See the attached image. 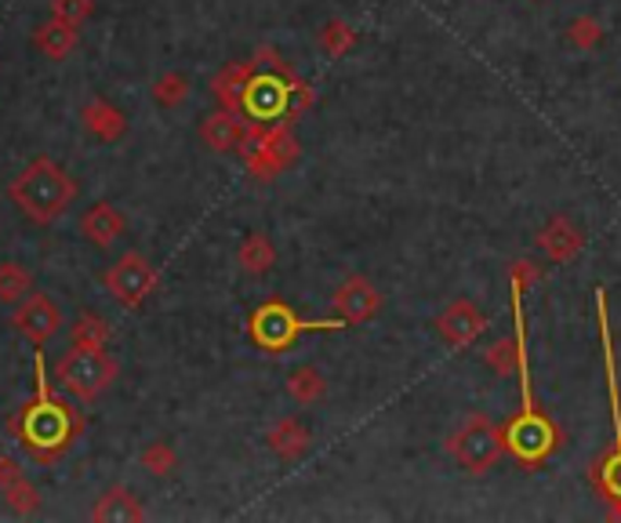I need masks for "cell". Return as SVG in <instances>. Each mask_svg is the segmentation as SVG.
<instances>
[{"label":"cell","mask_w":621,"mask_h":523,"mask_svg":"<svg viewBox=\"0 0 621 523\" xmlns=\"http://www.w3.org/2000/svg\"><path fill=\"white\" fill-rule=\"evenodd\" d=\"M8 429L19 440L22 451L29 454V462L37 465H54L59 458L70 454L76 436L84 433V414L70 400L51 392L40 353H37V397L22 403V411L8 422Z\"/></svg>","instance_id":"obj_1"},{"label":"cell","mask_w":621,"mask_h":523,"mask_svg":"<svg viewBox=\"0 0 621 523\" xmlns=\"http://www.w3.org/2000/svg\"><path fill=\"white\" fill-rule=\"evenodd\" d=\"M11 204L29 218L33 226H51L70 211L81 185L62 163L51 157H37L11 179Z\"/></svg>","instance_id":"obj_2"},{"label":"cell","mask_w":621,"mask_h":523,"mask_svg":"<svg viewBox=\"0 0 621 523\" xmlns=\"http://www.w3.org/2000/svg\"><path fill=\"white\" fill-rule=\"evenodd\" d=\"M516 378H520V411L512 414L501 429V440H506V451L516 458L523 469H538L556 454L563 433L549 414H545L538 403H534V386H531V356L523 353L516 364Z\"/></svg>","instance_id":"obj_3"},{"label":"cell","mask_w":621,"mask_h":523,"mask_svg":"<svg viewBox=\"0 0 621 523\" xmlns=\"http://www.w3.org/2000/svg\"><path fill=\"white\" fill-rule=\"evenodd\" d=\"M313 106V87L291 73V65L269 70V65H255L251 81L240 95V113L255 124H272V120H291Z\"/></svg>","instance_id":"obj_4"},{"label":"cell","mask_w":621,"mask_h":523,"mask_svg":"<svg viewBox=\"0 0 621 523\" xmlns=\"http://www.w3.org/2000/svg\"><path fill=\"white\" fill-rule=\"evenodd\" d=\"M596 313H599V338H604V370H607V397H610V422H614V443L610 451L593 465V487L604 495L610 512L621 520V389L614 370V342H610V320H607V291L596 288Z\"/></svg>","instance_id":"obj_5"},{"label":"cell","mask_w":621,"mask_h":523,"mask_svg":"<svg viewBox=\"0 0 621 523\" xmlns=\"http://www.w3.org/2000/svg\"><path fill=\"white\" fill-rule=\"evenodd\" d=\"M345 320H302L299 313L291 309L288 302L280 299H269L261 302L255 313H251V324H247V335L251 342H255L258 349H266V353H288V349L299 342L302 335L309 331H342Z\"/></svg>","instance_id":"obj_6"},{"label":"cell","mask_w":621,"mask_h":523,"mask_svg":"<svg viewBox=\"0 0 621 523\" xmlns=\"http://www.w3.org/2000/svg\"><path fill=\"white\" fill-rule=\"evenodd\" d=\"M117 378H120V364L106 349H70L54 364V381L81 403L98 400Z\"/></svg>","instance_id":"obj_7"},{"label":"cell","mask_w":621,"mask_h":523,"mask_svg":"<svg viewBox=\"0 0 621 523\" xmlns=\"http://www.w3.org/2000/svg\"><path fill=\"white\" fill-rule=\"evenodd\" d=\"M447 454H451L465 473L479 476V473H490V469L501 462L506 440H501V429L487 414H468V418L447 436Z\"/></svg>","instance_id":"obj_8"},{"label":"cell","mask_w":621,"mask_h":523,"mask_svg":"<svg viewBox=\"0 0 621 523\" xmlns=\"http://www.w3.org/2000/svg\"><path fill=\"white\" fill-rule=\"evenodd\" d=\"M157 283H160L157 266H153L142 251H124V255L102 272L106 294L117 305H124V309H138V305H146L153 299V291H157Z\"/></svg>","instance_id":"obj_9"},{"label":"cell","mask_w":621,"mask_h":523,"mask_svg":"<svg viewBox=\"0 0 621 523\" xmlns=\"http://www.w3.org/2000/svg\"><path fill=\"white\" fill-rule=\"evenodd\" d=\"M62 324H65L62 309L54 305L51 294H44L37 288L11 309V327H15L22 338H29V345H37V349L48 345L51 338L62 331Z\"/></svg>","instance_id":"obj_10"},{"label":"cell","mask_w":621,"mask_h":523,"mask_svg":"<svg viewBox=\"0 0 621 523\" xmlns=\"http://www.w3.org/2000/svg\"><path fill=\"white\" fill-rule=\"evenodd\" d=\"M331 305H334L338 320H345V327L370 324L381 313V294H378L375 283L356 272V277H345L342 283H338Z\"/></svg>","instance_id":"obj_11"},{"label":"cell","mask_w":621,"mask_h":523,"mask_svg":"<svg viewBox=\"0 0 621 523\" xmlns=\"http://www.w3.org/2000/svg\"><path fill=\"white\" fill-rule=\"evenodd\" d=\"M436 331H440V338L451 349H468L487 331V313L468 299H454L440 316H436Z\"/></svg>","instance_id":"obj_12"},{"label":"cell","mask_w":621,"mask_h":523,"mask_svg":"<svg viewBox=\"0 0 621 523\" xmlns=\"http://www.w3.org/2000/svg\"><path fill=\"white\" fill-rule=\"evenodd\" d=\"M534 244L549 262H571L585 251V233L577 229L567 215H552L549 222L538 229V236H534Z\"/></svg>","instance_id":"obj_13"},{"label":"cell","mask_w":621,"mask_h":523,"mask_svg":"<svg viewBox=\"0 0 621 523\" xmlns=\"http://www.w3.org/2000/svg\"><path fill=\"white\" fill-rule=\"evenodd\" d=\"M266 447L280 458L283 465H294V462H302V458L309 454L313 433H309V425H305L302 418H294V414H283V418H277V422L269 425Z\"/></svg>","instance_id":"obj_14"},{"label":"cell","mask_w":621,"mask_h":523,"mask_svg":"<svg viewBox=\"0 0 621 523\" xmlns=\"http://www.w3.org/2000/svg\"><path fill=\"white\" fill-rule=\"evenodd\" d=\"M247 135V120L236 109H222L218 106L215 113H207L200 120V138L211 153H240Z\"/></svg>","instance_id":"obj_15"},{"label":"cell","mask_w":621,"mask_h":523,"mask_svg":"<svg viewBox=\"0 0 621 523\" xmlns=\"http://www.w3.org/2000/svg\"><path fill=\"white\" fill-rule=\"evenodd\" d=\"M124 233H127V218H124L120 207H113L109 200H98L81 215V236L87 240V244H95L102 251L113 247Z\"/></svg>","instance_id":"obj_16"},{"label":"cell","mask_w":621,"mask_h":523,"mask_svg":"<svg viewBox=\"0 0 621 523\" xmlns=\"http://www.w3.org/2000/svg\"><path fill=\"white\" fill-rule=\"evenodd\" d=\"M81 124L95 142H120L127 135V117L124 109H117L109 98H87L81 109Z\"/></svg>","instance_id":"obj_17"},{"label":"cell","mask_w":621,"mask_h":523,"mask_svg":"<svg viewBox=\"0 0 621 523\" xmlns=\"http://www.w3.org/2000/svg\"><path fill=\"white\" fill-rule=\"evenodd\" d=\"M95 523H142L146 520V506L138 501V495L131 487H109L95 498L92 506Z\"/></svg>","instance_id":"obj_18"},{"label":"cell","mask_w":621,"mask_h":523,"mask_svg":"<svg viewBox=\"0 0 621 523\" xmlns=\"http://www.w3.org/2000/svg\"><path fill=\"white\" fill-rule=\"evenodd\" d=\"M236 266L247 272V277H266L277 266V244L269 240V233L261 229H251L244 240L236 244Z\"/></svg>","instance_id":"obj_19"},{"label":"cell","mask_w":621,"mask_h":523,"mask_svg":"<svg viewBox=\"0 0 621 523\" xmlns=\"http://www.w3.org/2000/svg\"><path fill=\"white\" fill-rule=\"evenodd\" d=\"M76 29L81 26H70V22L48 15L37 29H33V48L40 54H48L51 62H62L65 54H73V48H76Z\"/></svg>","instance_id":"obj_20"},{"label":"cell","mask_w":621,"mask_h":523,"mask_svg":"<svg viewBox=\"0 0 621 523\" xmlns=\"http://www.w3.org/2000/svg\"><path fill=\"white\" fill-rule=\"evenodd\" d=\"M251 73H255V62H226L222 70L215 73V81H211V92L218 98V106L236 109V113H240V95H244Z\"/></svg>","instance_id":"obj_21"},{"label":"cell","mask_w":621,"mask_h":523,"mask_svg":"<svg viewBox=\"0 0 621 523\" xmlns=\"http://www.w3.org/2000/svg\"><path fill=\"white\" fill-rule=\"evenodd\" d=\"M283 389H288V397L294 403H302V408H313V403H320L327 397V378L313 364H302V367L288 370V378H283Z\"/></svg>","instance_id":"obj_22"},{"label":"cell","mask_w":621,"mask_h":523,"mask_svg":"<svg viewBox=\"0 0 621 523\" xmlns=\"http://www.w3.org/2000/svg\"><path fill=\"white\" fill-rule=\"evenodd\" d=\"M109 338H113V327H109V320L102 313L84 309L70 324V345L73 349H106Z\"/></svg>","instance_id":"obj_23"},{"label":"cell","mask_w":621,"mask_h":523,"mask_svg":"<svg viewBox=\"0 0 621 523\" xmlns=\"http://www.w3.org/2000/svg\"><path fill=\"white\" fill-rule=\"evenodd\" d=\"M190 95H193V84H190V76H185L182 70L160 73L157 81L149 84V98L160 109H179V106L190 102Z\"/></svg>","instance_id":"obj_24"},{"label":"cell","mask_w":621,"mask_h":523,"mask_svg":"<svg viewBox=\"0 0 621 523\" xmlns=\"http://www.w3.org/2000/svg\"><path fill=\"white\" fill-rule=\"evenodd\" d=\"M33 291V272L15 258L0 262V305H19Z\"/></svg>","instance_id":"obj_25"},{"label":"cell","mask_w":621,"mask_h":523,"mask_svg":"<svg viewBox=\"0 0 621 523\" xmlns=\"http://www.w3.org/2000/svg\"><path fill=\"white\" fill-rule=\"evenodd\" d=\"M316 44H320V51L327 59H345V54L356 48V29L349 26L345 19H331V22H324L320 33H316Z\"/></svg>","instance_id":"obj_26"},{"label":"cell","mask_w":621,"mask_h":523,"mask_svg":"<svg viewBox=\"0 0 621 523\" xmlns=\"http://www.w3.org/2000/svg\"><path fill=\"white\" fill-rule=\"evenodd\" d=\"M138 465L146 469L149 476H157V479H168L179 473V451L168 443V440H153L142 447V454H138Z\"/></svg>","instance_id":"obj_27"},{"label":"cell","mask_w":621,"mask_h":523,"mask_svg":"<svg viewBox=\"0 0 621 523\" xmlns=\"http://www.w3.org/2000/svg\"><path fill=\"white\" fill-rule=\"evenodd\" d=\"M0 495H4V506L15 512V516H37L40 506H44L40 487L29 484V476H19L15 484H8Z\"/></svg>","instance_id":"obj_28"},{"label":"cell","mask_w":621,"mask_h":523,"mask_svg":"<svg viewBox=\"0 0 621 523\" xmlns=\"http://www.w3.org/2000/svg\"><path fill=\"white\" fill-rule=\"evenodd\" d=\"M567 40H571L577 51H593L599 48V40H604V26H599L593 15H577L567 22Z\"/></svg>","instance_id":"obj_29"},{"label":"cell","mask_w":621,"mask_h":523,"mask_svg":"<svg viewBox=\"0 0 621 523\" xmlns=\"http://www.w3.org/2000/svg\"><path fill=\"white\" fill-rule=\"evenodd\" d=\"M51 15L70 26H84L95 15V0H51Z\"/></svg>","instance_id":"obj_30"},{"label":"cell","mask_w":621,"mask_h":523,"mask_svg":"<svg viewBox=\"0 0 621 523\" xmlns=\"http://www.w3.org/2000/svg\"><path fill=\"white\" fill-rule=\"evenodd\" d=\"M509 283H512V288H520V291L534 288V283H541V266H538V262H531V258H516L509 266Z\"/></svg>","instance_id":"obj_31"},{"label":"cell","mask_w":621,"mask_h":523,"mask_svg":"<svg viewBox=\"0 0 621 523\" xmlns=\"http://www.w3.org/2000/svg\"><path fill=\"white\" fill-rule=\"evenodd\" d=\"M19 476H26V469H22L19 458L11 454H0V490H4L8 484H15Z\"/></svg>","instance_id":"obj_32"}]
</instances>
